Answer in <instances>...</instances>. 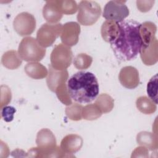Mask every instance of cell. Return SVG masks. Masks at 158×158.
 <instances>
[{
	"mask_svg": "<svg viewBox=\"0 0 158 158\" xmlns=\"http://www.w3.org/2000/svg\"><path fill=\"white\" fill-rule=\"evenodd\" d=\"M143 62L146 65H152L157 62V40L156 38L147 48L140 52Z\"/></svg>",
	"mask_w": 158,
	"mask_h": 158,
	"instance_id": "obj_14",
	"label": "cell"
},
{
	"mask_svg": "<svg viewBox=\"0 0 158 158\" xmlns=\"http://www.w3.org/2000/svg\"><path fill=\"white\" fill-rule=\"evenodd\" d=\"M80 33V25L75 22H67L62 26L60 39L62 43L68 46H75L78 41Z\"/></svg>",
	"mask_w": 158,
	"mask_h": 158,
	"instance_id": "obj_9",
	"label": "cell"
},
{
	"mask_svg": "<svg viewBox=\"0 0 158 158\" xmlns=\"http://www.w3.org/2000/svg\"><path fill=\"white\" fill-rule=\"evenodd\" d=\"M18 54L21 59L26 62H38L45 56L46 49L39 44L36 39L27 36L20 41Z\"/></svg>",
	"mask_w": 158,
	"mask_h": 158,
	"instance_id": "obj_3",
	"label": "cell"
},
{
	"mask_svg": "<svg viewBox=\"0 0 158 158\" xmlns=\"http://www.w3.org/2000/svg\"><path fill=\"white\" fill-rule=\"evenodd\" d=\"M83 106L78 104H72L65 108L67 117L72 120H80L82 118Z\"/></svg>",
	"mask_w": 158,
	"mask_h": 158,
	"instance_id": "obj_23",
	"label": "cell"
},
{
	"mask_svg": "<svg viewBox=\"0 0 158 158\" xmlns=\"http://www.w3.org/2000/svg\"><path fill=\"white\" fill-rule=\"evenodd\" d=\"M136 141L138 144L142 145L151 151L157 149L156 134L148 131H141L137 135Z\"/></svg>",
	"mask_w": 158,
	"mask_h": 158,
	"instance_id": "obj_16",
	"label": "cell"
},
{
	"mask_svg": "<svg viewBox=\"0 0 158 158\" xmlns=\"http://www.w3.org/2000/svg\"><path fill=\"white\" fill-rule=\"evenodd\" d=\"M50 59L51 66L56 70H66L72 61V50L68 46L59 44L53 49Z\"/></svg>",
	"mask_w": 158,
	"mask_h": 158,
	"instance_id": "obj_5",
	"label": "cell"
},
{
	"mask_svg": "<svg viewBox=\"0 0 158 158\" xmlns=\"http://www.w3.org/2000/svg\"><path fill=\"white\" fill-rule=\"evenodd\" d=\"M68 79V72L67 70H57L54 69L51 65H49V73L46 82L49 89L52 92L56 91L62 85L66 83Z\"/></svg>",
	"mask_w": 158,
	"mask_h": 158,
	"instance_id": "obj_11",
	"label": "cell"
},
{
	"mask_svg": "<svg viewBox=\"0 0 158 158\" xmlns=\"http://www.w3.org/2000/svg\"><path fill=\"white\" fill-rule=\"evenodd\" d=\"M83 145V139L78 135L65 136L60 143V148L65 154H73L78 151Z\"/></svg>",
	"mask_w": 158,
	"mask_h": 158,
	"instance_id": "obj_12",
	"label": "cell"
},
{
	"mask_svg": "<svg viewBox=\"0 0 158 158\" xmlns=\"http://www.w3.org/2000/svg\"><path fill=\"white\" fill-rule=\"evenodd\" d=\"M118 29V23L112 20H106L101 27V36L104 41L110 43L115 37Z\"/></svg>",
	"mask_w": 158,
	"mask_h": 158,
	"instance_id": "obj_17",
	"label": "cell"
},
{
	"mask_svg": "<svg viewBox=\"0 0 158 158\" xmlns=\"http://www.w3.org/2000/svg\"><path fill=\"white\" fill-rule=\"evenodd\" d=\"M2 63L7 69L13 70L19 67L22 64V59L15 51L11 50L5 52L2 57Z\"/></svg>",
	"mask_w": 158,
	"mask_h": 158,
	"instance_id": "obj_18",
	"label": "cell"
},
{
	"mask_svg": "<svg viewBox=\"0 0 158 158\" xmlns=\"http://www.w3.org/2000/svg\"><path fill=\"white\" fill-rule=\"evenodd\" d=\"M78 22L85 26L95 23L101 14L100 5L93 1H81L78 6Z\"/></svg>",
	"mask_w": 158,
	"mask_h": 158,
	"instance_id": "obj_4",
	"label": "cell"
},
{
	"mask_svg": "<svg viewBox=\"0 0 158 158\" xmlns=\"http://www.w3.org/2000/svg\"><path fill=\"white\" fill-rule=\"evenodd\" d=\"M157 73L154 75L147 85L148 95L156 104H157Z\"/></svg>",
	"mask_w": 158,
	"mask_h": 158,
	"instance_id": "obj_24",
	"label": "cell"
},
{
	"mask_svg": "<svg viewBox=\"0 0 158 158\" xmlns=\"http://www.w3.org/2000/svg\"><path fill=\"white\" fill-rule=\"evenodd\" d=\"M16 109L12 106H5L1 109V117L7 122H11L14 118V115Z\"/></svg>",
	"mask_w": 158,
	"mask_h": 158,
	"instance_id": "obj_26",
	"label": "cell"
},
{
	"mask_svg": "<svg viewBox=\"0 0 158 158\" xmlns=\"http://www.w3.org/2000/svg\"><path fill=\"white\" fill-rule=\"evenodd\" d=\"M125 2V1H110L107 2L104 7L102 17L106 20L117 22L124 20L130 13Z\"/></svg>",
	"mask_w": 158,
	"mask_h": 158,
	"instance_id": "obj_7",
	"label": "cell"
},
{
	"mask_svg": "<svg viewBox=\"0 0 158 158\" xmlns=\"http://www.w3.org/2000/svg\"><path fill=\"white\" fill-rule=\"evenodd\" d=\"M60 12L65 14H75L78 9L77 2L75 1H57Z\"/></svg>",
	"mask_w": 158,
	"mask_h": 158,
	"instance_id": "obj_25",
	"label": "cell"
},
{
	"mask_svg": "<svg viewBox=\"0 0 158 158\" xmlns=\"http://www.w3.org/2000/svg\"><path fill=\"white\" fill-rule=\"evenodd\" d=\"M95 104L99 108L102 113L110 112L114 106V101L112 98L106 93L100 94L95 101Z\"/></svg>",
	"mask_w": 158,
	"mask_h": 158,
	"instance_id": "obj_20",
	"label": "cell"
},
{
	"mask_svg": "<svg viewBox=\"0 0 158 158\" xmlns=\"http://www.w3.org/2000/svg\"><path fill=\"white\" fill-rule=\"evenodd\" d=\"M136 105L138 109L144 114H151L157 109L156 104L146 96H141L137 98Z\"/></svg>",
	"mask_w": 158,
	"mask_h": 158,
	"instance_id": "obj_19",
	"label": "cell"
},
{
	"mask_svg": "<svg viewBox=\"0 0 158 158\" xmlns=\"http://www.w3.org/2000/svg\"><path fill=\"white\" fill-rule=\"evenodd\" d=\"M24 69L27 75L34 79L44 78L48 74L46 68L37 62H31L27 64Z\"/></svg>",
	"mask_w": 158,
	"mask_h": 158,
	"instance_id": "obj_15",
	"label": "cell"
},
{
	"mask_svg": "<svg viewBox=\"0 0 158 158\" xmlns=\"http://www.w3.org/2000/svg\"><path fill=\"white\" fill-rule=\"evenodd\" d=\"M13 27L15 31L20 36L31 35L36 28L35 17L27 12L19 14L14 20Z\"/></svg>",
	"mask_w": 158,
	"mask_h": 158,
	"instance_id": "obj_8",
	"label": "cell"
},
{
	"mask_svg": "<svg viewBox=\"0 0 158 158\" xmlns=\"http://www.w3.org/2000/svg\"><path fill=\"white\" fill-rule=\"evenodd\" d=\"M102 112L95 104L85 106L82 109V118L88 120H93L98 118L102 115Z\"/></svg>",
	"mask_w": 158,
	"mask_h": 158,
	"instance_id": "obj_21",
	"label": "cell"
},
{
	"mask_svg": "<svg viewBox=\"0 0 158 158\" xmlns=\"http://www.w3.org/2000/svg\"><path fill=\"white\" fill-rule=\"evenodd\" d=\"M93 59L90 56L86 54L81 53L76 56L73 59V65L75 67L80 70H83L90 67Z\"/></svg>",
	"mask_w": 158,
	"mask_h": 158,
	"instance_id": "obj_22",
	"label": "cell"
},
{
	"mask_svg": "<svg viewBox=\"0 0 158 158\" xmlns=\"http://www.w3.org/2000/svg\"><path fill=\"white\" fill-rule=\"evenodd\" d=\"M63 14L60 12L57 1H48L43 9L44 19L50 23H55L59 21Z\"/></svg>",
	"mask_w": 158,
	"mask_h": 158,
	"instance_id": "obj_13",
	"label": "cell"
},
{
	"mask_svg": "<svg viewBox=\"0 0 158 158\" xmlns=\"http://www.w3.org/2000/svg\"><path fill=\"white\" fill-rule=\"evenodd\" d=\"M67 87L70 98L80 104L91 102L99 91L96 76L86 71H79L72 75L67 80Z\"/></svg>",
	"mask_w": 158,
	"mask_h": 158,
	"instance_id": "obj_2",
	"label": "cell"
},
{
	"mask_svg": "<svg viewBox=\"0 0 158 158\" xmlns=\"http://www.w3.org/2000/svg\"><path fill=\"white\" fill-rule=\"evenodd\" d=\"M118 23V31L110 43V47L119 60H131L137 57L142 48L141 23L132 19L123 20Z\"/></svg>",
	"mask_w": 158,
	"mask_h": 158,
	"instance_id": "obj_1",
	"label": "cell"
},
{
	"mask_svg": "<svg viewBox=\"0 0 158 158\" xmlns=\"http://www.w3.org/2000/svg\"><path fill=\"white\" fill-rule=\"evenodd\" d=\"M118 78L122 85L128 89H134L139 83L138 71L132 66L123 67L120 71Z\"/></svg>",
	"mask_w": 158,
	"mask_h": 158,
	"instance_id": "obj_10",
	"label": "cell"
},
{
	"mask_svg": "<svg viewBox=\"0 0 158 158\" xmlns=\"http://www.w3.org/2000/svg\"><path fill=\"white\" fill-rule=\"evenodd\" d=\"M61 23H45L38 29L36 33V40L43 48L51 46L57 38L61 35L62 30Z\"/></svg>",
	"mask_w": 158,
	"mask_h": 158,
	"instance_id": "obj_6",
	"label": "cell"
}]
</instances>
